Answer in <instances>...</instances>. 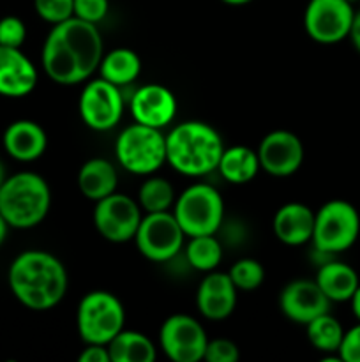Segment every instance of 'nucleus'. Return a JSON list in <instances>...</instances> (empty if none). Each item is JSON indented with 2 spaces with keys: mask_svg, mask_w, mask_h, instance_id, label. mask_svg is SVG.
<instances>
[{
  "mask_svg": "<svg viewBox=\"0 0 360 362\" xmlns=\"http://www.w3.org/2000/svg\"><path fill=\"white\" fill-rule=\"evenodd\" d=\"M360 235V214L346 200H330L314 212V250L323 255H337L349 250Z\"/></svg>",
  "mask_w": 360,
  "mask_h": 362,
  "instance_id": "6e6552de",
  "label": "nucleus"
},
{
  "mask_svg": "<svg viewBox=\"0 0 360 362\" xmlns=\"http://www.w3.org/2000/svg\"><path fill=\"white\" fill-rule=\"evenodd\" d=\"M34 9L46 23L56 25L74 16V0H34Z\"/></svg>",
  "mask_w": 360,
  "mask_h": 362,
  "instance_id": "c756f323",
  "label": "nucleus"
},
{
  "mask_svg": "<svg viewBox=\"0 0 360 362\" xmlns=\"http://www.w3.org/2000/svg\"><path fill=\"white\" fill-rule=\"evenodd\" d=\"M236 293L228 272H207L196 292L198 311L207 320H226L236 308Z\"/></svg>",
  "mask_w": 360,
  "mask_h": 362,
  "instance_id": "f3484780",
  "label": "nucleus"
},
{
  "mask_svg": "<svg viewBox=\"0 0 360 362\" xmlns=\"http://www.w3.org/2000/svg\"><path fill=\"white\" fill-rule=\"evenodd\" d=\"M14 299L30 311H49L59 306L69 288L67 269L55 255L27 250L18 255L7 272Z\"/></svg>",
  "mask_w": 360,
  "mask_h": 362,
  "instance_id": "f03ea898",
  "label": "nucleus"
},
{
  "mask_svg": "<svg viewBox=\"0 0 360 362\" xmlns=\"http://www.w3.org/2000/svg\"><path fill=\"white\" fill-rule=\"evenodd\" d=\"M76 180L85 198L99 202L115 193L119 186V173H116L115 165L108 159L92 158L81 165Z\"/></svg>",
  "mask_w": 360,
  "mask_h": 362,
  "instance_id": "4be33fe9",
  "label": "nucleus"
},
{
  "mask_svg": "<svg viewBox=\"0 0 360 362\" xmlns=\"http://www.w3.org/2000/svg\"><path fill=\"white\" fill-rule=\"evenodd\" d=\"M4 151L13 159L32 163L41 158L48 147V136L42 126L28 119H20L6 127L2 136Z\"/></svg>",
  "mask_w": 360,
  "mask_h": 362,
  "instance_id": "6ab92c4d",
  "label": "nucleus"
},
{
  "mask_svg": "<svg viewBox=\"0 0 360 362\" xmlns=\"http://www.w3.org/2000/svg\"><path fill=\"white\" fill-rule=\"evenodd\" d=\"M76 327L85 345H108L126 329V308L115 293L92 290L78 304Z\"/></svg>",
  "mask_w": 360,
  "mask_h": 362,
  "instance_id": "39448f33",
  "label": "nucleus"
},
{
  "mask_svg": "<svg viewBox=\"0 0 360 362\" xmlns=\"http://www.w3.org/2000/svg\"><path fill=\"white\" fill-rule=\"evenodd\" d=\"M9 228H11V226L7 225V221L4 219V216L0 214V247H2L4 243H6L7 233H9Z\"/></svg>",
  "mask_w": 360,
  "mask_h": 362,
  "instance_id": "4c0bfd02",
  "label": "nucleus"
},
{
  "mask_svg": "<svg viewBox=\"0 0 360 362\" xmlns=\"http://www.w3.org/2000/svg\"><path fill=\"white\" fill-rule=\"evenodd\" d=\"M97 73L102 80L116 87H127L140 78L141 59L131 48H113L102 55Z\"/></svg>",
  "mask_w": 360,
  "mask_h": 362,
  "instance_id": "b1692460",
  "label": "nucleus"
},
{
  "mask_svg": "<svg viewBox=\"0 0 360 362\" xmlns=\"http://www.w3.org/2000/svg\"><path fill=\"white\" fill-rule=\"evenodd\" d=\"M115 156L119 165L133 175H154L166 165V134L162 129L131 124L115 141Z\"/></svg>",
  "mask_w": 360,
  "mask_h": 362,
  "instance_id": "0eeeda50",
  "label": "nucleus"
},
{
  "mask_svg": "<svg viewBox=\"0 0 360 362\" xmlns=\"http://www.w3.org/2000/svg\"><path fill=\"white\" fill-rule=\"evenodd\" d=\"M261 170L272 177H289L302 166L306 151L295 133L288 129H275L265 134L256 148Z\"/></svg>",
  "mask_w": 360,
  "mask_h": 362,
  "instance_id": "4468645a",
  "label": "nucleus"
},
{
  "mask_svg": "<svg viewBox=\"0 0 360 362\" xmlns=\"http://www.w3.org/2000/svg\"><path fill=\"white\" fill-rule=\"evenodd\" d=\"M37 67L21 52V48L0 46V95L27 98L37 87Z\"/></svg>",
  "mask_w": 360,
  "mask_h": 362,
  "instance_id": "a211bd4d",
  "label": "nucleus"
},
{
  "mask_svg": "<svg viewBox=\"0 0 360 362\" xmlns=\"http://www.w3.org/2000/svg\"><path fill=\"white\" fill-rule=\"evenodd\" d=\"M106 346L112 362H154L157 357L152 339L138 331L122 329Z\"/></svg>",
  "mask_w": 360,
  "mask_h": 362,
  "instance_id": "393cba45",
  "label": "nucleus"
},
{
  "mask_svg": "<svg viewBox=\"0 0 360 362\" xmlns=\"http://www.w3.org/2000/svg\"><path fill=\"white\" fill-rule=\"evenodd\" d=\"M52 207V189L42 175L18 172L0 186V214L11 228L30 230L41 225Z\"/></svg>",
  "mask_w": 360,
  "mask_h": 362,
  "instance_id": "20e7f679",
  "label": "nucleus"
},
{
  "mask_svg": "<svg viewBox=\"0 0 360 362\" xmlns=\"http://www.w3.org/2000/svg\"><path fill=\"white\" fill-rule=\"evenodd\" d=\"M353 2L349 0H309L304 11V28L314 42L337 45L349 35Z\"/></svg>",
  "mask_w": 360,
  "mask_h": 362,
  "instance_id": "f8f14e48",
  "label": "nucleus"
},
{
  "mask_svg": "<svg viewBox=\"0 0 360 362\" xmlns=\"http://www.w3.org/2000/svg\"><path fill=\"white\" fill-rule=\"evenodd\" d=\"M306 331L311 345L321 354H337L344 338V329L341 322L332 317L330 311L311 320L306 325Z\"/></svg>",
  "mask_w": 360,
  "mask_h": 362,
  "instance_id": "a878e982",
  "label": "nucleus"
},
{
  "mask_svg": "<svg viewBox=\"0 0 360 362\" xmlns=\"http://www.w3.org/2000/svg\"><path fill=\"white\" fill-rule=\"evenodd\" d=\"M186 233L180 228L172 211L147 212L141 218L138 232L134 235L138 251L147 260L164 264L175 258L184 247Z\"/></svg>",
  "mask_w": 360,
  "mask_h": 362,
  "instance_id": "1a4fd4ad",
  "label": "nucleus"
},
{
  "mask_svg": "<svg viewBox=\"0 0 360 362\" xmlns=\"http://www.w3.org/2000/svg\"><path fill=\"white\" fill-rule=\"evenodd\" d=\"M143 211L140 204L129 194L112 193L109 197L95 202L94 226L99 235L113 244L134 240Z\"/></svg>",
  "mask_w": 360,
  "mask_h": 362,
  "instance_id": "9b49d317",
  "label": "nucleus"
},
{
  "mask_svg": "<svg viewBox=\"0 0 360 362\" xmlns=\"http://www.w3.org/2000/svg\"><path fill=\"white\" fill-rule=\"evenodd\" d=\"M228 276L240 292H253L265 281V269L254 258H240L229 267Z\"/></svg>",
  "mask_w": 360,
  "mask_h": 362,
  "instance_id": "c85d7f7f",
  "label": "nucleus"
},
{
  "mask_svg": "<svg viewBox=\"0 0 360 362\" xmlns=\"http://www.w3.org/2000/svg\"><path fill=\"white\" fill-rule=\"evenodd\" d=\"M27 39V27L18 16L0 18V46L21 48Z\"/></svg>",
  "mask_w": 360,
  "mask_h": 362,
  "instance_id": "7c9ffc66",
  "label": "nucleus"
},
{
  "mask_svg": "<svg viewBox=\"0 0 360 362\" xmlns=\"http://www.w3.org/2000/svg\"><path fill=\"white\" fill-rule=\"evenodd\" d=\"M349 2H356V0H349Z\"/></svg>",
  "mask_w": 360,
  "mask_h": 362,
  "instance_id": "a19ab883",
  "label": "nucleus"
},
{
  "mask_svg": "<svg viewBox=\"0 0 360 362\" xmlns=\"http://www.w3.org/2000/svg\"><path fill=\"white\" fill-rule=\"evenodd\" d=\"M172 212L186 237L215 235L224 219V202L214 186L196 182L180 193Z\"/></svg>",
  "mask_w": 360,
  "mask_h": 362,
  "instance_id": "423d86ee",
  "label": "nucleus"
},
{
  "mask_svg": "<svg viewBox=\"0 0 360 362\" xmlns=\"http://www.w3.org/2000/svg\"><path fill=\"white\" fill-rule=\"evenodd\" d=\"M129 110L134 122L164 129L176 115V98L166 85L145 83L131 95Z\"/></svg>",
  "mask_w": 360,
  "mask_h": 362,
  "instance_id": "dca6fc26",
  "label": "nucleus"
},
{
  "mask_svg": "<svg viewBox=\"0 0 360 362\" xmlns=\"http://www.w3.org/2000/svg\"><path fill=\"white\" fill-rule=\"evenodd\" d=\"M330 300L314 279H293L279 293V310L293 324L306 327L311 320L330 311Z\"/></svg>",
  "mask_w": 360,
  "mask_h": 362,
  "instance_id": "2eb2a0df",
  "label": "nucleus"
},
{
  "mask_svg": "<svg viewBox=\"0 0 360 362\" xmlns=\"http://www.w3.org/2000/svg\"><path fill=\"white\" fill-rule=\"evenodd\" d=\"M260 170L261 166L258 152L247 145L224 147L221 161L217 165V172L221 173L222 179L229 184H235V186L251 182Z\"/></svg>",
  "mask_w": 360,
  "mask_h": 362,
  "instance_id": "5701e85b",
  "label": "nucleus"
},
{
  "mask_svg": "<svg viewBox=\"0 0 360 362\" xmlns=\"http://www.w3.org/2000/svg\"><path fill=\"white\" fill-rule=\"evenodd\" d=\"M275 239L286 246H304L311 243L314 230V212L300 202H289L277 209L272 219Z\"/></svg>",
  "mask_w": 360,
  "mask_h": 362,
  "instance_id": "aec40b11",
  "label": "nucleus"
},
{
  "mask_svg": "<svg viewBox=\"0 0 360 362\" xmlns=\"http://www.w3.org/2000/svg\"><path fill=\"white\" fill-rule=\"evenodd\" d=\"M175 189L172 182L162 177L148 175L141 182L140 191H138V204L141 211L147 212H166L175 204Z\"/></svg>",
  "mask_w": 360,
  "mask_h": 362,
  "instance_id": "cd10ccee",
  "label": "nucleus"
},
{
  "mask_svg": "<svg viewBox=\"0 0 360 362\" xmlns=\"http://www.w3.org/2000/svg\"><path fill=\"white\" fill-rule=\"evenodd\" d=\"M240 359L239 345L232 339L217 338L208 339V345L205 349L203 361L207 362H236Z\"/></svg>",
  "mask_w": 360,
  "mask_h": 362,
  "instance_id": "2f4dec72",
  "label": "nucleus"
},
{
  "mask_svg": "<svg viewBox=\"0 0 360 362\" xmlns=\"http://www.w3.org/2000/svg\"><path fill=\"white\" fill-rule=\"evenodd\" d=\"M314 281L330 303H349L360 285V278L355 269L337 260H328L320 265Z\"/></svg>",
  "mask_w": 360,
  "mask_h": 362,
  "instance_id": "412c9836",
  "label": "nucleus"
},
{
  "mask_svg": "<svg viewBox=\"0 0 360 362\" xmlns=\"http://www.w3.org/2000/svg\"><path fill=\"white\" fill-rule=\"evenodd\" d=\"M224 141L207 122L184 120L166 134V163L186 177H205L217 170Z\"/></svg>",
  "mask_w": 360,
  "mask_h": 362,
  "instance_id": "7ed1b4c3",
  "label": "nucleus"
},
{
  "mask_svg": "<svg viewBox=\"0 0 360 362\" xmlns=\"http://www.w3.org/2000/svg\"><path fill=\"white\" fill-rule=\"evenodd\" d=\"M102 55L104 42L97 25L73 16L52 25L42 45L41 66L49 80L73 87L94 76Z\"/></svg>",
  "mask_w": 360,
  "mask_h": 362,
  "instance_id": "f257e3e1",
  "label": "nucleus"
},
{
  "mask_svg": "<svg viewBox=\"0 0 360 362\" xmlns=\"http://www.w3.org/2000/svg\"><path fill=\"white\" fill-rule=\"evenodd\" d=\"M337 356L341 362H360V322L349 331H344Z\"/></svg>",
  "mask_w": 360,
  "mask_h": 362,
  "instance_id": "72a5a7b5",
  "label": "nucleus"
},
{
  "mask_svg": "<svg viewBox=\"0 0 360 362\" xmlns=\"http://www.w3.org/2000/svg\"><path fill=\"white\" fill-rule=\"evenodd\" d=\"M349 304H352L353 315H355L356 320L360 322V285H359V288H356V292L353 293L352 299H349Z\"/></svg>",
  "mask_w": 360,
  "mask_h": 362,
  "instance_id": "e433bc0d",
  "label": "nucleus"
},
{
  "mask_svg": "<svg viewBox=\"0 0 360 362\" xmlns=\"http://www.w3.org/2000/svg\"><path fill=\"white\" fill-rule=\"evenodd\" d=\"M349 41H352V45L355 46L356 52L360 53V9L355 11V16H353V23H352V28H349Z\"/></svg>",
  "mask_w": 360,
  "mask_h": 362,
  "instance_id": "c9c22d12",
  "label": "nucleus"
},
{
  "mask_svg": "<svg viewBox=\"0 0 360 362\" xmlns=\"http://www.w3.org/2000/svg\"><path fill=\"white\" fill-rule=\"evenodd\" d=\"M7 173H6V166H4V163L0 161V186H2V182L6 180Z\"/></svg>",
  "mask_w": 360,
  "mask_h": 362,
  "instance_id": "ea45409f",
  "label": "nucleus"
},
{
  "mask_svg": "<svg viewBox=\"0 0 360 362\" xmlns=\"http://www.w3.org/2000/svg\"><path fill=\"white\" fill-rule=\"evenodd\" d=\"M186 260L200 272H212L222 260V246L215 235L189 237L186 246Z\"/></svg>",
  "mask_w": 360,
  "mask_h": 362,
  "instance_id": "bb28decb",
  "label": "nucleus"
},
{
  "mask_svg": "<svg viewBox=\"0 0 360 362\" xmlns=\"http://www.w3.org/2000/svg\"><path fill=\"white\" fill-rule=\"evenodd\" d=\"M226 6H246V4H251L253 0H221Z\"/></svg>",
  "mask_w": 360,
  "mask_h": 362,
  "instance_id": "58836bf2",
  "label": "nucleus"
},
{
  "mask_svg": "<svg viewBox=\"0 0 360 362\" xmlns=\"http://www.w3.org/2000/svg\"><path fill=\"white\" fill-rule=\"evenodd\" d=\"M80 362H112L109 359L108 346L106 345H85L81 354L78 356Z\"/></svg>",
  "mask_w": 360,
  "mask_h": 362,
  "instance_id": "f704fd0d",
  "label": "nucleus"
},
{
  "mask_svg": "<svg viewBox=\"0 0 360 362\" xmlns=\"http://www.w3.org/2000/svg\"><path fill=\"white\" fill-rule=\"evenodd\" d=\"M80 117L87 127L92 131L113 129L119 126L124 117V95L120 87L102 80L101 76L95 80L85 81L83 90L78 101Z\"/></svg>",
  "mask_w": 360,
  "mask_h": 362,
  "instance_id": "9d476101",
  "label": "nucleus"
},
{
  "mask_svg": "<svg viewBox=\"0 0 360 362\" xmlns=\"http://www.w3.org/2000/svg\"><path fill=\"white\" fill-rule=\"evenodd\" d=\"M109 11V0H74V16L95 23L102 21Z\"/></svg>",
  "mask_w": 360,
  "mask_h": 362,
  "instance_id": "473e14b6",
  "label": "nucleus"
},
{
  "mask_svg": "<svg viewBox=\"0 0 360 362\" xmlns=\"http://www.w3.org/2000/svg\"><path fill=\"white\" fill-rule=\"evenodd\" d=\"M208 336L194 317L175 313L162 322L159 329V346L173 362L203 361Z\"/></svg>",
  "mask_w": 360,
  "mask_h": 362,
  "instance_id": "ddd939ff",
  "label": "nucleus"
}]
</instances>
